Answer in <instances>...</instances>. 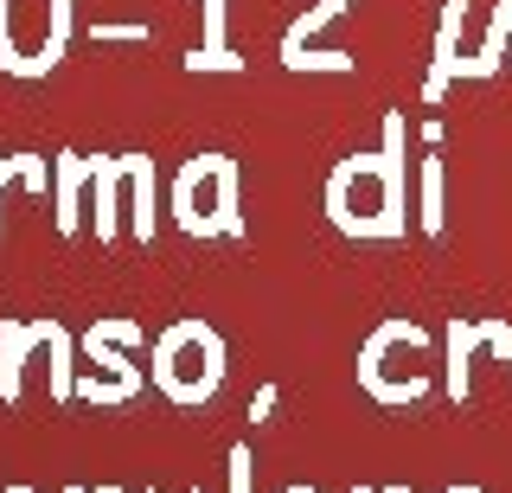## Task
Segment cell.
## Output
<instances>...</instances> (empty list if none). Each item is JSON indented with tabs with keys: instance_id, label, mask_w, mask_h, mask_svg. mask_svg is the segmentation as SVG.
I'll return each mask as SVG.
<instances>
[{
	"instance_id": "cell-12",
	"label": "cell",
	"mask_w": 512,
	"mask_h": 493,
	"mask_svg": "<svg viewBox=\"0 0 512 493\" xmlns=\"http://www.w3.org/2000/svg\"><path fill=\"white\" fill-rule=\"evenodd\" d=\"M416 225H423V237H442V225H448V167L436 148L416 167Z\"/></svg>"
},
{
	"instance_id": "cell-3",
	"label": "cell",
	"mask_w": 512,
	"mask_h": 493,
	"mask_svg": "<svg viewBox=\"0 0 512 493\" xmlns=\"http://www.w3.org/2000/svg\"><path fill=\"white\" fill-rule=\"evenodd\" d=\"M224 372H231V353L212 321L186 314L154 333V391L167 404H212L224 391Z\"/></svg>"
},
{
	"instance_id": "cell-13",
	"label": "cell",
	"mask_w": 512,
	"mask_h": 493,
	"mask_svg": "<svg viewBox=\"0 0 512 493\" xmlns=\"http://www.w3.org/2000/svg\"><path fill=\"white\" fill-rule=\"evenodd\" d=\"M199 13H205V45L186 58V71H237L244 58L231 52V39H224V0H205Z\"/></svg>"
},
{
	"instance_id": "cell-5",
	"label": "cell",
	"mask_w": 512,
	"mask_h": 493,
	"mask_svg": "<svg viewBox=\"0 0 512 493\" xmlns=\"http://www.w3.org/2000/svg\"><path fill=\"white\" fill-rule=\"evenodd\" d=\"M160 186H154V161L148 154H116V161H96L90 180V231L103 244H116L128 231L135 244H154L160 231Z\"/></svg>"
},
{
	"instance_id": "cell-17",
	"label": "cell",
	"mask_w": 512,
	"mask_h": 493,
	"mask_svg": "<svg viewBox=\"0 0 512 493\" xmlns=\"http://www.w3.org/2000/svg\"><path fill=\"white\" fill-rule=\"evenodd\" d=\"M442 493H487V487H442Z\"/></svg>"
},
{
	"instance_id": "cell-9",
	"label": "cell",
	"mask_w": 512,
	"mask_h": 493,
	"mask_svg": "<svg viewBox=\"0 0 512 493\" xmlns=\"http://www.w3.org/2000/svg\"><path fill=\"white\" fill-rule=\"evenodd\" d=\"M506 353L512 359V327L506 321H468V314H455V321L442 327V391L455 397V404H468V391H474V359L480 353Z\"/></svg>"
},
{
	"instance_id": "cell-1",
	"label": "cell",
	"mask_w": 512,
	"mask_h": 493,
	"mask_svg": "<svg viewBox=\"0 0 512 493\" xmlns=\"http://www.w3.org/2000/svg\"><path fill=\"white\" fill-rule=\"evenodd\" d=\"M320 205H327L333 231L359 237V244H391L410 231V122L397 109L384 116V141L372 154H346L327 173Z\"/></svg>"
},
{
	"instance_id": "cell-19",
	"label": "cell",
	"mask_w": 512,
	"mask_h": 493,
	"mask_svg": "<svg viewBox=\"0 0 512 493\" xmlns=\"http://www.w3.org/2000/svg\"><path fill=\"white\" fill-rule=\"evenodd\" d=\"M282 493H320V487H282Z\"/></svg>"
},
{
	"instance_id": "cell-7",
	"label": "cell",
	"mask_w": 512,
	"mask_h": 493,
	"mask_svg": "<svg viewBox=\"0 0 512 493\" xmlns=\"http://www.w3.org/2000/svg\"><path fill=\"white\" fill-rule=\"evenodd\" d=\"M77 340L58 321H0V397L20 404L26 397V365L45 359V378H52V404H71L77 397Z\"/></svg>"
},
{
	"instance_id": "cell-2",
	"label": "cell",
	"mask_w": 512,
	"mask_h": 493,
	"mask_svg": "<svg viewBox=\"0 0 512 493\" xmlns=\"http://www.w3.org/2000/svg\"><path fill=\"white\" fill-rule=\"evenodd\" d=\"M436 333L404 321V314H391V321H378L365 333L359 346V391L372 397V404H423L429 391H436Z\"/></svg>"
},
{
	"instance_id": "cell-15",
	"label": "cell",
	"mask_w": 512,
	"mask_h": 493,
	"mask_svg": "<svg viewBox=\"0 0 512 493\" xmlns=\"http://www.w3.org/2000/svg\"><path fill=\"white\" fill-rule=\"evenodd\" d=\"M90 39H96V45H141V39H148V26H128V20H96V26H90Z\"/></svg>"
},
{
	"instance_id": "cell-14",
	"label": "cell",
	"mask_w": 512,
	"mask_h": 493,
	"mask_svg": "<svg viewBox=\"0 0 512 493\" xmlns=\"http://www.w3.org/2000/svg\"><path fill=\"white\" fill-rule=\"evenodd\" d=\"M224 481H231V493H250V487H256V455L244 449V442L224 455Z\"/></svg>"
},
{
	"instance_id": "cell-6",
	"label": "cell",
	"mask_w": 512,
	"mask_h": 493,
	"mask_svg": "<svg viewBox=\"0 0 512 493\" xmlns=\"http://www.w3.org/2000/svg\"><path fill=\"white\" fill-rule=\"evenodd\" d=\"M77 7L71 0H0V71L7 77H52L71 52Z\"/></svg>"
},
{
	"instance_id": "cell-10",
	"label": "cell",
	"mask_w": 512,
	"mask_h": 493,
	"mask_svg": "<svg viewBox=\"0 0 512 493\" xmlns=\"http://www.w3.org/2000/svg\"><path fill=\"white\" fill-rule=\"evenodd\" d=\"M96 180V161L90 154H58L52 161V205H58V231L77 237L84 231V193Z\"/></svg>"
},
{
	"instance_id": "cell-21",
	"label": "cell",
	"mask_w": 512,
	"mask_h": 493,
	"mask_svg": "<svg viewBox=\"0 0 512 493\" xmlns=\"http://www.w3.org/2000/svg\"><path fill=\"white\" fill-rule=\"evenodd\" d=\"M352 493H384V487H352Z\"/></svg>"
},
{
	"instance_id": "cell-18",
	"label": "cell",
	"mask_w": 512,
	"mask_h": 493,
	"mask_svg": "<svg viewBox=\"0 0 512 493\" xmlns=\"http://www.w3.org/2000/svg\"><path fill=\"white\" fill-rule=\"evenodd\" d=\"M0 493H39V487H0Z\"/></svg>"
},
{
	"instance_id": "cell-16",
	"label": "cell",
	"mask_w": 512,
	"mask_h": 493,
	"mask_svg": "<svg viewBox=\"0 0 512 493\" xmlns=\"http://www.w3.org/2000/svg\"><path fill=\"white\" fill-rule=\"evenodd\" d=\"M269 410H276V385H263L250 397V423H269Z\"/></svg>"
},
{
	"instance_id": "cell-22",
	"label": "cell",
	"mask_w": 512,
	"mask_h": 493,
	"mask_svg": "<svg viewBox=\"0 0 512 493\" xmlns=\"http://www.w3.org/2000/svg\"><path fill=\"white\" fill-rule=\"evenodd\" d=\"M96 493H128V487H96Z\"/></svg>"
},
{
	"instance_id": "cell-23",
	"label": "cell",
	"mask_w": 512,
	"mask_h": 493,
	"mask_svg": "<svg viewBox=\"0 0 512 493\" xmlns=\"http://www.w3.org/2000/svg\"><path fill=\"white\" fill-rule=\"evenodd\" d=\"M186 493H205V487H186Z\"/></svg>"
},
{
	"instance_id": "cell-4",
	"label": "cell",
	"mask_w": 512,
	"mask_h": 493,
	"mask_svg": "<svg viewBox=\"0 0 512 493\" xmlns=\"http://www.w3.org/2000/svg\"><path fill=\"white\" fill-rule=\"evenodd\" d=\"M167 212L186 237H244V199H237L231 154H192L167 180Z\"/></svg>"
},
{
	"instance_id": "cell-20",
	"label": "cell",
	"mask_w": 512,
	"mask_h": 493,
	"mask_svg": "<svg viewBox=\"0 0 512 493\" xmlns=\"http://www.w3.org/2000/svg\"><path fill=\"white\" fill-rule=\"evenodd\" d=\"M64 493H96V487H64Z\"/></svg>"
},
{
	"instance_id": "cell-8",
	"label": "cell",
	"mask_w": 512,
	"mask_h": 493,
	"mask_svg": "<svg viewBox=\"0 0 512 493\" xmlns=\"http://www.w3.org/2000/svg\"><path fill=\"white\" fill-rule=\"evenodd\" d=\"M84 359H90V372L77 378V397H90V404H128V397L141 391V365L128 359L141 346V327L135 321H122V314H103L84 340Z\"/></svg>"
},
{
	"instance_id": "cell-11",
	"label": "cell",
	"mask_w": 512,
	"mask_h": 493,
	"mask_svg": "<svg viewBox=\"0 0 512 493\" xmlns=\"http://www.w3.org/2000/svg\"><path fill=\"white\" fill-rule=\"evenodd\" d=\"M461 26H468V0H448V7H442V26H436V65H429L423 103H442L448 84L461 77Z\"/></svg>"
}]
</instances>
